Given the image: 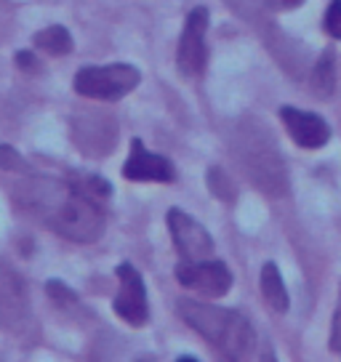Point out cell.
Returning <instances> with one entry per match:
<instances>
[{
  "mask_svg": "<svg viewBox=\"0 0 341 362\" xmlns=\"http://www.w3.org/2000/svg\"><path fill=\"white\" fill-rule=\"evenodd\" d=\"M24 306H27L24 283L19 280L16 272H11L8 267L0 264V317L16 320V317L24 315Z\"/></svg>",
  "mask_w": 341,
  "mask_h": 362,
  "instance_id": "10",
  "label": "cell"
},
{
  "mask_svg": "<svg viewBox=\"0 0 341 362\" xmlns=\"http://www.w3.org/2000/svg\"><path fill=\"white\" fill-rule=\"evenodd\" d=\"M131 158L125 160L123 165V176L128 181H173L176 179V170H173V163L166 158H160L155 152L144 149V144L134 139L131 144Z\"/></svg>",
  "mask_w": 341,
  "mask_h": 362,
  "instance_id": "9",
  "label": "cell"
},
{
  "mask_svg": "<svg viewBox=\"0 0 341 362\" xmlns=\"http://www.w3.org/2000/svg\"><path fill=\"white\" fill-rule=\"evenodd\" d=\"M24 160L19 158V152L8 144H0V170H13V168H22Z\"/></svg>",
  "mask_w": 341,
  "mask_h": 362,
  "instance_id": "16",
  "label": "cell"
},
{
  "mask_svg": "<svg viewBox=\"0 0 341 362\" xmlns=\"http://www.w3.org/2000/svg\"><path fill=\"white\" fill-rule=\"evenodd\" d=\"M205 30H208V11L205 8H192L187 13L182 40H179V54L176 64L184 78H197L203 75L208 64V45H205Z\"/></svg>",
  "mask_w": 341,
  "mask_h": 362,
  "instance_id": "5",
  "label": "cell"
},
{
  "mask_svg": "<svg viewBox=\"0 0 341 362\" xmlns=\"http://www.w3.org/2000/svg\"><path fill=\"white\" fill-rule=\"evenodd\" d=\"M176 312L184 322L200 333L211 346H216L227 360H248L256 351V330L240 312L211 306L195 298H182Z\"/></svg>",
  "mask_w": 341,
  "mask_h": 362,
  "instance_id": "1",
  "label": "cell"
},
{
  "mask_svg": "<svg viewBox=\"0 0 341 362\" xmlns=\"http://www.w3.org/2000/svg\"><path fill=\"white\" fill-rule=\"evenodd\" d=\"M304 0H272V8H280V11H285V8H296V6H301Z\"/></svg>",
  "mask_w": 341,
  "mask_h": 362,
  "instance_id": "20",
  "label": "cell"
},
{
  "mask_svg": "<svg viewBox=\"0 0 341 362\" xmlns=\"http://www.w3.org/2000/svg\"><path fill=\"white\" fill-rule=\"evenodd\" d=\"M139 75L137 67L131 64H107V67H83L75 75V90L86 99H96V102H117L123 99L125 93L139 86Z\"/></svg>",
  "mask_w": 341,
  "mask_h": 362,
  "instance_id": "3",
  "label": "cell"
},
{
  "mask_svg": "<svg viewBox=\"0 0 341 362\" xmlns=\"http://www.w3.org/2000/svg\"><path fill=\"white\" fill-rule=\"evenodd\" d=\"M330 351L341 354V293H339V306L333 315V328H330Z\"/></svg>",
  "mask_w": 341,
  "mask_h": 362,
  "instance_id": "18",
  "label": "cell"
},
{
  "mask_svg": "<svg viewBox=\"0 0 341 362\" xmlns=\"http://www.w3.org/2000/svg\"><path fill=\"white\" fill-rule=\"evenodd\" d=\"M117 280H120V291L115 296V315L125 320L128 325L141 328L149 320L144 280L137 272V267H131V264H120L117 267Z\"/></svg>",
  "mask_w": 341,
  "mask_h": 362,
  "instance_id": "6",
  "label": "cell"
},
{
  "mask_svg": "<svg viewBox=\"0 0 341 362\" xmlns=\"http://www.w3.org/2000/svg\"><path fill=\"white\" fill-rule=\"evenodd\" d=\"M48 296H51V298H54L59 306L75 304V298H78V296L69 291L67 285H62V283H48Z\"/></svg>",
  "mask_w": 341,
  "mask_h": 362,
  "instance_id": "17",
  "label": "cell"
},
{
  "mask_svg": "<svg viewBox=\"0 0 341 362\" xmlns=\"http://www.w3.org/2000/svg\"><path fill=\"white\" fill-rule=\"evenodd\" d=\"M333 86H336V64H333V51H325L320 62L312 69V90L318 96H330L333 93Z\"/></svg>",
  "mask_w": 341,
  "mask_h": 362,
  "instance_id": "13",
  "label": "cell"
},
{
  "mask_svg": "<svg viewBox=\"0 0 341 362\" xmlns=\"http://www.w3.org/2000/svg\"><path fill=\"white\" fill-rule=\"evenodd\" d=\"M35 45L40 51H46L48 57H67L72 51V35L62 24H51V27L35 35Z\"/></svg>",
  "mask_w": 341,
  "mask_h": 362,
  "instance_id": "12",
  "label": "cell"
},
{
  "mask_svg": "<svg viewBox=\"0 0 341 362\" xmlns=\"http://www.w3.org/2000/svg\"><path fill=\"white\" fill-rule=\"evenodd\" d=\"M280 120H283L285 131L291 134V139L304 149H320L330 139L328 123L320 115L301 112L296 107H283L280 110Z\"/></svg>",
  "mask_w": 341,
  "mask_h": 362,
  "instance_id": "8",
  "label": "cell"
},
{
  "mask_svg": "<svg viewBox=\"0 0 341 362\" xmlns=\"http://www.w3.org/2000/svg\"><path fill=\"white\" fill-rule=\"evenodd\" d=\"M168 229L173 245L184 259H208L214 253V240L208 235L200 221H195L192 216H187L182 208H170L168 211Z\"/></svg>",
  "mask_w": 341,
  "mask_h": 362,
  "instance_id": "7",
  "label": "cell"
},
{
  "mask_svg": "<svg viewBox=\"0 0 341 362\" xmlns=\"http://www.w3.org/2000/svg\"><path fill=\"white\" fill-rule=\"evenodd\" d=\"M176 280L205 298H219L232 288V274L221 261H208V259H184L176 267Z\"/></svg>",
  "mask_w": 341,
  "mask_h": 362,
  "instance_id": "4",
  "label": "cell"
},
{
  "mask_svg": "<svg viewBox=\"0 0 341 362\" xmlns=\"http://www.w3.org/2000/svg\"><path fill=\"white\" fill-rule=\"evenodd\" d=\"M323 27H325V33L333 40H341V0H330L325 19H323Z\"/></svg>",
  "mask_w": 341,
  "mask_h": 362,
  "instance_id": "15",
  "label": "cell"
},
{
  "mask_svg": "<svg viewBox=\"0 0 341 362\" xmlns=\"http://www.w3.org/2000/svg\"><path fill=\"white\" fill-rule=\"evenodd\" d=\"M208 187H211V192L221 197V200H235V187H232V181L227 179V173L221 168H211L208 170Z\"/></svg>",
  "mask_w": 341,
  "mask_h": 362,
  "instance_id": "14",
  "label": "cell"
},
{
  "mask_svg": "<svg viewBox=\"0 0 341 362\" xmlns=\"http://www.w3.org/2000/svg\"><path fill=\"white\" fill-rule=\"evenodd\" d=\"M16 62H19V67H22L24 72H33V69H37V59H35L30 51H19V54H16Z\"/></svg>",
  "mask_w": 341,
  "mask_h": 362,
  "instance_id": "19",
  "label": "cell"
},
{
  "mask_svg": "<svg viewBox=\"0 0 341 362\" xmlns=\"http://www.w3.org/2000/svg\"><path fill=\"white\" fill-rule=\"evenodd\" d=\"M262 296L272 312H285V309H288V291H285L283 277H280V272H277L274 264H264Z\"/></svg>",
  "mask_w": 341,
  "mask_h": 362,
  "instance_id": "11",
  "label": "cell"
},
{
  "mask_svg": "<svg viewBox=\"0 0 341 362\" xmlns=\"http://www.w3.org/2000/svg\"><path fill=\"white\" fill-rule=\"evenodd\" d=\"M240 158L245 173L253 184H259L267 194H285V165L274 144L259 131H250L240 139Z\"/></svg>",
  "mask_w": 341,
  "mask_h": 362,
  "instance_id": "2",
  "label": "cell"
}]
</instances>
